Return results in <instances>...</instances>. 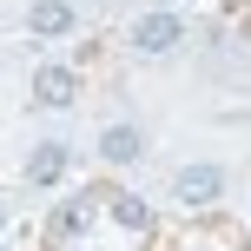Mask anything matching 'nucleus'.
<instances>
[{
  "instance_id": "1",
  "label": "nucleus",
  "mask_w": 251,
  "mask_h": 251,
  "mask_svg": "<svg viewBox=\"0 0 251 251\" xmlns=\"http://www.w3.org/2000/svg\"><path fill=\"white\" fill-rule=\"evenodd\" d=\"M172 205L178 212H212L218 199H225V165H212V159H192V165H178L172 172Z\"/></svg>"
},
{
  "instance_id": "2",
  "label": "nucleus",
  "mask_w": 251,
  "mask_h": 251,
  "mask_svg": "<svg viewBox=\"0 0 251 251\" xmlns=\"http://www.w3.org/2000/svg\"><path fill=\"white\" fill-rule=\"evenodd\" d=\"M178 40H185V20H178L172 7H152V13H139V20L126 26V47H132V53H146V60L172 53Z\"/></svg>"
},
{
  "instance_id": "3",
  "label": "nucleus",
  "mask_w": 251,
  "mask_h": 251,
  "mask_svg": "<svg viewBox=\"0 0 251 251\" xmlns=\"http://www.w3.org/2000/svg\"><path fill=\"white\" fill-rule=\"evenodd\" d=\"M66 172H73V146H66V139H40V146L26 152V165H20V178L33 192H53Z\"/></svg>"
},
{
  "instance_id": "4",
  "label": "nucleus",
  "mask_w": 251,
  "mask_h": 251,
  "mask_svg": "<svg viewBox=\"0 0 251 251\" xmlns=\"http://www.w3.org/2000/svg\"><path fill=\"white\" fill-rule=\"evenodd\" d=\"M73 100H79V73L60 66V60H47V66L33 73V106H40V113H66Z\"/></svg>"
},
{
  "instance_id": "5",
  "label": "nucleus",
  "mask_w": 251,
  "mask_h": 251,
  "mask_svg": "<svg viewBox=\"0 0 251 251\" xmlns=\"http://www.w3.org/2000/svg\"><path fill=\"white\" fill-rule=\"evenodd\" d=\"M93 146H100V165H139L146 159V132H139L132 119H113V126H100V139H93Z\"/></svg>"
},
{
  "instance_id": "6",
  "label": "nucleus",
  "mask_w": 251,
  "mask_h": 251,
  "mask_svg": "<svg viewBox=\"0 0 251 251\" xmlns=\"http://www.w3.org/2000/svg\"><path fill=\"white\" fill-rule=\"evenodd\" d=\"M73 26H79L73 0H26V33L33 40H66Z\"/></svg>"
},
{
  "instance_id": "7",
  "label": "nucleus",
  "mask_w": 251,
  "mask_h": 251,
  "mask_svg": "<svg viewBox=\"0 0 251 251\" xmlns=\"http://www.w3.org/2000/svg\"><path fill=\"white\" fill-rule=\"evenodd\" d=\"M113 218H119L126 231H152V212L132 199V192H119V199H113Z\"/></svg>"
},
{
  "instance_id": "8",
  "label": "nucleus",
  "mask_w": 251,
  "mask_h": 251,
  "mask_svg": "<svg viewBox=\"0 0 251 251\" xmlns=\"http://www.w3.org/2000/svg\"><path fill=\"white\" fill-rule=\"evenodd\" d=\"M7 218H13V212H7V199H0V231H7Z\"/></svg>"
},
{
  "instance_id": "9",
  "label": "nucleus",
  "mask_w": 251,
  "mask_h": 251,
  "mask_svg": "<svg viewBox=\"0 0 251 251\" xmlns=\"http://www.w3.org/2000/svg\"><path fill=\"white\" fill-rule=\"evenodd\" d=\"M165 7H185V0H165Z\"/></svg>"
},
{
  "instance_id": "10",
  "label": "nucleus",
  "mask_w": 251,
  "mask_h": 251,
  "mask_svg": "<svg viewBox=\"0 0 251 251\" xmlns=\"http://www.w3.org/2000/svg\"><path fill=\"white\" fill-rule=\"evenodd\" d=\"M0 251H7V245H0Z\"/></svg>"
}]
</instances>
